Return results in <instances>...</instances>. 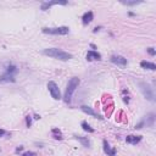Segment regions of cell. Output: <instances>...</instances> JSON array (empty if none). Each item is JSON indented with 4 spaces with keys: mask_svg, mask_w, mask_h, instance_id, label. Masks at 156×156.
I'll use <instances>...</instances> for the list:
<instances>
[{
    "mask_svg": "<svg viewBox=\"0 0 156 156\" xmlns=\"http://www.w3.org/2000/svg\"><path fill=\"white\" fill-rule=\"evenodd\" d=\"M43 54L46 55V56H50V57H54V58H57V60H61V61H68L73 57L72 54L67 52V51H63L61 49H57V48H49V49H44L43 50Z\"/></svg>",
    "mask_w": 156,
    "mask_h": 156,
    "instance_id": "6da1fadb",
    "label": "cell"
},
{
    "mask_svg": "<svg viewBox=\"0 0 156 156\" xmlns=\"http://www.w3.org/2000/svg\"><path fill=\"white\" fill-rule=\"evenodd\" d=\"M79 83H80V80L77 77H72L68 80V84H67V88H66V91H65V96H63L66 102H71V98H72L73 93L76 91V89L78 88Z\"/></svg>",
    "mask_w": 156,
    "mask_h": 156,
    "instance_id": "7a4b0ae2",
    "label": "cell"
},
{
    "mask_svg": "<svg viewBox=\"0 0 156 156\" xmlns=\"http://www.w3.org/2000/svg\"><path fill=\"white\" fill-rule=\"evenodd\" d=\"M139 89L143 94V96L149 101H155V93L154 89L145 82H139Z\"/></svg>",
    "mask_w": 156,
    "mask_h": 156,
    "instance_id": "3957f363",
    "label": "cell"
},
{
    "mask_svg": "<svg viewBox=\"0 0 156 156\" xmlns=\"http://www.w3.org/2000/svg\"><path fill=\"white\" fill-rule=\"evenodd\" d=\"M41 32L45 34H51V35H66L69 33V28L66 26L55 27V28H43Z\"/></svg>",
    "mask_w": 156,
    "mask_h": 156,
    "instance_id": "277c9868",
    "label": "cell"
},
{
    "mask_svg": "<svg viewBox=\"0 0 156 156\" xmlns=\"http://www.w3.org/2000/svg\"><path fill=\"white\" fill-rule=\"evenodd\" d=\"M48 89H49V93H50V95L52 96V99H55V100H60V99H61L60 89H58V87H57V84H56L55 82L50 80V82L48 83Z\"/></svg>",
    "mask_w": 156,
    "mask_h": 156,
    "instance_id": "5b68a950",
    "label": "cell"
},
{
    "mask_svg": "<svg viewBox=\"0 0 156 156\" xmlns=\"http://www.w3.org/2000/svg\"><path fill=\"white\" fill-rule=\"evenodd\" d=\"M110 61L117 66H121V67H124L128 62H127V58H124L123 56H119V55H112L110 57Z\"/></svg>",
    "mask_w": 156,
    "mask_h": 156,
    "instance_id": "8992f818",
    "label": "cell"
},
{
    "mask_svg": "<svg viewBox=\"0 0 156 156\" xmlns=\"http://www.w3.org/2000/svg\"><path fill=\"white\" fill-rule=\"evenodd\" d=\"M15 80H16V78H15V74H12V73L5 72L0 76V83H10V82L13 83Z\"/></svg>",
    "mask_w": 156,
    "mask_h": 156,
    "instance_id": "52a82bcc",
    "label": "cell"
},
{
    "mask_svg": "<svg viewBox=\"0 0 156 156\" xmlns=\"http://www.w3.org/2000/svg\"><path fill=\"white\" fill-rule=\"evenodd\" d=\"M80 108H82V111H83V112H85L87 115H89V116H91V117H94V118H99V119H101V118H102V117H101L99 113H96V112H95V111H94L91 107H89V106L83 105Z\"/></svg>",
    "mask_w": 156,
    "mask_h": 156,
    "instance_id": "ba28073f",
    "label": "cell"
},
{
    "mask_svg": "<svg viewBox=\"0 0 156 156\" xmlns=\"http://www.w3.org/2000/svg\"><path fill=\"white\" fill-rule=\"evenodd\" d=\"M102 145H104V151H105V154H107V156H116L117 150L115 147H111L106 140L102 141Z\"/></svg>",
    "mask_w": 156,
    "mask_h": 156,
    "instance_id": "9c48e42d",
    "label": "cell"
},
{
    "mask_svg": "<svg viewBox=\"0 0 156 156\" xmlns=\"http://www.w3.org/2000/svg\"><path fill=\"white\" fill-rule=\"evenodd\" d=\"M141 139H143V136L141 135H127L126 136V141L128 143V144H132V145H136L138 143H140L141 141Z\"/></svg>",
    "mask_w": 156,
    "mask_h": 156,
    "instance_id": "30bf717a",
    "label": "cell"
},
{
    "mask_svg": "<svg viewBox=\"0 0 156 156\" xmlns=\"http://www.w3.org/2000/svg\"><path fill=\"white\" fill-rule=\"evenodd\" d=\"M87 60L88 61H99V60H101V55L94 50H90L87 54Z\"/></svg>",
    "mask_w": 156,
    "mask_h": 156,
    "instance_id": "8fae6325",
    "label": "cell"
},
{
    "mask_svg": "<svg viewBox=\"0 0 156 156\" xmlns=\"http://www.w3.org/2000/svg\"><path fill=\"white\" fill-rule=\"evenodd\" d=\"M67 1H49V2H43L41 4V10L45 11L48 9H50L52 5H66Z\"/></svg>",
    "mask_w": 156,
    "mask_h": 156,
    "instance_id": "7c38bea8",
    "label": "cell"
},
{
    "mask_svg": "<svg viewBox=\"0 0 156 156\" xmlns=\"http://www.w3.org/2000/svg\"><path fill=\"white\" fill-rule=\"evenodd\" d=\"M93 18H94V13L91 11H88L82 16V22H83V24H89L93 21Z\"/></svg>",
    "mask_w": 156,
    "mask_h": 156,
    "instance_id": "4fadbf2b",
    "label": "cell"
},
{
    "mask_svg": "<svg viewBox=\"0 0 156 156\" xmlns=\"http://www.w3.org/2000/svg\"><path fill=\"white\" fill-rule=\"evenodd\" d=\"M140 66L144 69H150V71H155L156 69V65L152 63V62H149V61H141L140 62Z\"/></svg>",
    "mask_w": 156,
    "mask_h": 156,
    "instance_id": "5bb4252c",
    "label": "cell"
},
{
    "mask_svg": "<svg viewBox=\"0 0 156 156\" xmlns=\"http://www.w3.org/2000/svg\"><path fill=\"white\" fill-rule=\"evenodd\" d=\"M146 118H144V124H146L147 127H151L154 124V121H155V115L154 113H149L147 116H145Z\"/></svg>",
    "mask_w": 156,
    "mask_h": 156,
    "instance_id": "9a60e30c",
    "label": "cell"
},
{
    "mask_svg": "<svg viewBox=\"0 0 156 156\" xmlns=\"http://www.w3.org/2000/svg\"><path fill=\"white\" fill-rule=\"evenodd\" d=\"M51 134H52L54 139H56V140H62L63 139V134H62V132L58 128H52Z\"/></svg>",
    "mask_w": 156,
    "mask_h": 156,
    "instance_id": "2e32d148",
    "label": "cell"
},
{
    "mask_svg": "<svg viewBox=\"0 0 156 156\" xmlns=\"http://www.w3.org/2000/svg\"><path fill=\"white\" fill-rule=\"evenodd\" d=\"M74 139L79 140L83 144V146H85V147H89L90 146V140L88 138H84V136H80V135H74Z\"/></svg>",
    "mask_w": 156,
    "mask_h": 156,
    "instance_id": "e0dca14e",
    "label": "cell"
},
{
    "mask_svg": "<svg viewBox=\"0 0 156 156\" xmlns=\"http://www.w3.org/2000/svg\"><path fill=\"white\" fill-rule=\"evenodd\" d=\"M82 128H83L85 132H89V133H94V128H91V127H90V126H89V124H88L85 121H83V122H82Z\"/></svg>",
    "mask_w": 156,
    "mask_h": 156,
    "instance_id": "ac0fdd59",
    "label": "cell"
},
{
    "mask_svg": "<svg viewBox=\"0 0 156 156\" xmlns=\"http://www.w3.org/2000/svg\"><path fill=\"white\" fill-rule=\"evenodd\" d=\"M17 67L15 66V65H9L7 67H6V72H9V73H12V74H16L17 73Z\"/></svg>",
    "mask_w": 156,
    "mask_h": 156,
    "instance_id": "d6986e66",
    "label": "cell"
},
{
    "mask_svg": "<svg viewBox=\"0 0 156 156\" xmlns=\"http://www.w3.org/2000/svg\"><path fill=\"white\" fill-rule=\"evenodd\" d=\"M141 1H122V4H124V5H128V6H133V5H138V4H140Z\"/></svg>",
    "mask_w": 156,
    "mask_h": 156,
    "instance_id": "ffe728a7",
    "label": "cell"
},
{
    "mask_svg": "<svg viewBox=\"0 0 156 156\" xmlns=\"http://www.w3.org/2000/svg\"><path fill=\"white\" fill-rule=\"evenodd\" d=\"M26 123H27V127H28V128L32 126V117H30L29 115L26 117Z\"/></svg>",
    "mask_w": 156,
    "mask_h": 156,
    "instance_id": "44dd1931",
    "label": "cell"
},
{
    "mask_svg": "<svg viewBox=\"0 0 156 156\" xmlns=\"http://www.w3.org/2000/svg\"><path fill=\"white\" fill-rule=\"evenodd\" d=\"M21 156H37V154L33 152V151H26V152H23Z\"/></svg>",
    "mask_w": 156,
    "mask_h": 156,
    "instance_id": "7402d4cb",
    "label": "cell"
},
{
    "mask_svg": "<svg viewBox=\"0 0 156 156\" xmlns=\"http://www.w3.org/2000/svg\"><path fill=\"white\" fill-rule=\"evenodd\" d=\"M147 52H149L151 56H154V55L156 54V51H155V49H154V48H147Z\"/></svg>",
    "mask_w": 156,
    "mask_h": 156,
    "instance_id": "603a6c76",
    "label": "cell"
},
{
    "mask_svg": "<svg viewBox=\"0 0 156 156\" xmlns=\"http://www.w3.org/2000/svg\"><path fill=\"white\" fill-rule=\"evenodd\" d=\"M5 134H6V132H5L4 129H1V128H0V136H4Z\"/></svg>",
    "mask_w": 156,
    "mask_h": 156,
    "instance_id": "cb8c5ba5",
    "label": "cell"
},
{
    "mask_svg": "<svg viewBox=\"0 0 156 156\" xmlns=\"http://www.w3.org/2000/svg\"><path fill=\"white\" fill-rule=\"evenodd\" d=\"M22 150H23V146H20V147L16 149V152H20V151H22Z\"/></svg>",
    "mask_w": 156,
    "mask_h": 156,
    "instance_id": "d4e9b609",
    "label": "cell"
},
{
    "mask_svg": "<svg viewBox=\"0 0 156 156\" xmlns=\"http://www.w3.org/2000/svg\"><path fill=\"white\" fill-rule=\"evenodd\" d=\"M34 118H35V119H39V118H40V116H39V115H34Z\"/></svg>",
    "mask_w": 156,
    "mask_h": 156,
    "instance_id": "484cf974",
    "label": "cell"
}]
</instances>
